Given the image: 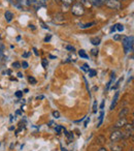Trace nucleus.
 I'll return each mask as SVG.
<instances>
[{"label":"nucleus","mask_w":134,"mask_h":151,"mask_svg":"<svg viewBox=\"0 0 134 151\" xmlns=\"http://www.w3.org/2000/svg\"><path fill=\"white\" fill-rule=\"evenodd\" d=\"M4 17H5V20H6L7 23H11V22L13 21V19H14V14L11 13V12L7 11V12H5Z\"/></svg>","instance_id":"10"},{"label":"nucleus","mask_w":134,"mask_h":151,"mask_svg":"<svg viewBox=\"0 0 134 151\" xmlns=\"http://www.w3.org/2000/svg\"><path fill=\"white\" fill-rule=\"evenodd\" d=\"M115 30H118L119 32H123L124 31V26L122 24H115Z\"/></svg>","instance_id":"21"},{"label":"nucleus","mask_w":134,"mask_h":151,"mask_svg":"<svg viewBox=\"0 0 134 151\" xmlns=\"http://www.w3.org/2000/svg\"><path fill=\"white\" fill-rule=\"evenodd\" d=\"M93 25H95V22H90V23L84 24V25H81V24H80V28H81V29H87V28L92 27Z\"/></svg>","instance_id":"15"},{"label":"nucleus","mask_w":134,"mask_h":151,"mask_svg":"<svg viewBox=\"0 0 134 151\" xmlns=\"http://www.w3.org/2000/svg\"><path fill=\"white\" fill-rule=\"evenodd\" d=\"M33 51H34V54H35L36 56H38V52H37V50H36V48H33Z\"/></svg>","instance_id":"45"},{"label":"nucleus","mask_w":134,"mask_h":151,"mask_svg":"<svg viewBox=\"0 0 134 151\" xmlns=\"http://www.w3.org/2000/svg\"><path fill=\"white\" fill-rule=\"evenodd\" d=\"M89 2L91 3V5H94V6H101L102 5V3L99 0H89Z\"/></svg>","instance_id":"19"},{"label":"nucleus","mask_w":134,"mask_h":151,"mask_svg":"<svg viewBox=\"0 0 134 151\" xmlns=\"http://www.w3.org/2000/svg\"><path fill=\"white\" fill-rule=\"evenodd\" d=\"M133 40H134L133 35L123 36V38H122V45H123L125 54H128L129 52L133 51Z\"/></svg>","instance_id":"1"},{"label":"nucleus","mask_w":134,"mask_h":151,"mask_svg":"<svg viewBox=\"0 0 134 151\" xmlns=\"http://www.w3.org/2000/svg\"><path fill=\"white\" fill-rule=\"evenodd\" d=\"M66 137L68 139V143H71L73 141V134H72V132H68V134Z\"/></svg>","instance_id":"23"},{"label":"nucleus","mask_w":134,"mask_h":151,"mask_svg":"<svg viewBox=\"0 0 134 151\" xmlns=\"http://www.w3.org/2000/svg\"><path fill=\"white\" fill-rule=\"evenodd\" d=\"M89 67H90V66H89V64H87V63H85V64L83 65V66L81 67V68H82L84 71H88L89 69H90V68H89Z\"/></svg>","instance_id":"28"},{"label":"nucleus","mask_w":134,"mask_h":151,"mask_svg":"<svg viewBox=\"0 0 134 151\" xmlns=\"http://www.w3.org/2000/svg\"><path fill=\"white\" fill-rule=\"evenodd\" d=\"M90 42H91V44H92L93 46H98V45L100 44L101 40H100V37H97V36H95V37H91L90 38Z\"/></svg>","instance_id":"13"},{"label":"nucleus","mask_w":134,"mask_h":151,"mask_svg":"<svg viewBox=\"0 0 134 151\" xmlns=\"http://www.w3.org/2000/svg\"><path fill=\"white\" fill-rule=\"evenodd\" d=\"M36 99H43L44 96H43V95H40V96H37Z\"/></svg>","instance_id":"47"},{"label":"nucleus","mask_w":134,"mask_h":151,"mask_svg":"<svg viewBox=\"0 0 134 151\" xmlns=\"http://www.w3.org/2000/svg\"><path fill=\"white\" fill-rule=\"evenodd\" d=\"M119 95H120V93H119V91H117V92L115 93V96H113V103H111V106H110V111H113V109L115 108V106H117V103H118V99H119Z\"/></svg>","instance_id":"9"},{"label":"nucleus","mask_w":134,"mask_h":151,"mask_svg":"<svg viewBox=\"0 0 134 151\" xmlns=\"http://www.w3.org/2000/svg\"><path fill=\"white\" fill-rule=\"evenodd\" d=\"M90 122V117H87V119H86V121H85V123H84V126L85 127H87L88 126V123Z\"/></svg>","instance_id":"37"},{"label":"nucleus","mask_w":134,"mask_h":151,"mask_svg":"<svg viewBox=\"0 0 134 151\" xmlns=\"http://www.w3.org/2000/svg\"><path fill=\"white\" fill-rule=\"evenodd\" d=\"M21 66L23 67V68H28V66H29V64H28L27 61H23V62L21 63Z\"/></svg>","instance_id":"33"},{"label":"nucleus","mask_w":134,"mask_h":151,"mask_svg":"<svg viewBox=\"0 0 134 151\" xmlns=\"http://www.w3.org/2000/svg\"><path fill=\"white\" fill-rule=\"evenodd\" d=\"M127 119H126V117L124 118H119V120H118L117 122H115V128H120V127H124V126L127 124Z\"/></svg>","instance_id":"7"},{"label":"nucleus","mask_w":134,"mask_h":151,"mask_svg":"<svg viewBox=\"0 0 134 151\" xmlns=\"http://www.w3.org/2000/svg\"><path fill=\"white\" fill-rule=\"evenodd\" d=\"M97 108H98L97 101H94V105H93V113H97Z\"/></svg>","instance_id":"34"},{"label":"nucleus","mask_w":134,"mask_h":151,"mask_svg":"<svg viewBox=\"0 0 134 151\" xmlns=\"http://www.w3.org/2000/svg\"><path fill=\"white\" fill-rule=\"evenodd\" d=\"M28 81H29V82L31 83L32 85H35L36 84V79L34 78V77H32V76H30L29 78H28Z\"/></svg>","instance_id":"24"},{"label":"nucleus","mask_w":134,"mask_h":151,"mask_svg":"<svg viewBox=\"0 0 134 151\" xmlns=\"http://www.w3.org/2000/svg\"><path fill=\"white\" fill-rule=\"evenodd\" d=\"M104 103H105V101H101V104H100V110H103V109H104Z\"/></svg>","instance_id":"39"},{"label":"nucleus","mask_w":134,"mask_h":151,"mask_svg":"<svg viewBox=\"0 0 134 151\" xmlns=\"http://www.w3.org/2000/svg\"><path fill=\"white\" fill-rule=\"evenodd\" d=\"M124 138H125V134H124L122 130H119V129L113 130V132L110 134V137H109L110 141L113 143H117L118 141L122 140V139H124Z\"/></svg>","instance_id":"4"},{"label":"nucleus","mask_w":134,"mask_h":151,"mask_svg":"<svg viewBox=\"0 0 134 151\" xmlns=\"http://www.w3.org/2000/svg\"><path fill=\"white\" fill-rule=\"evenodd\" d=\"M113 40H115V42H119V40H122V35L121 34H113Z\"/></svg>","instance_id":"22"},{"label":"nucleus","mask_w":134,"mask_h":151,"mask_svg":"<svg viewBox=\"0 0 134 151\" xmlns=\"http://www.w3.org/2000/svg\"><path fill=\"white\" fill-rule=\"evenodd\" d=\"M53 116H54V118L58 119V118H60V113H59L58 111H54L53 112Z\"/></svg>","instance_id":"32"},{"label":"nucleus","mask_w":134,"mask_h":151,"mask_svg":"<svg viewBox=\"0 0 134 151\" xmlns=\"http://www.w3.org/2000/svg\"><path fill=\"white\" fill-rule=\"evenodd\" d=\"M62 128H63V126H61V125H56V127H55V129H56L57 134H61V130H62Z\"/></svg>","instance_id":"26"},{"label":"nucleus","mask_w":134,"mask_h":151,"mask_svg":"<svg viewBox=\"0 0 134 151\" xmlns=\"http://www.w3.org/2000/svg\"><path fill=\"white\" fill-rule=\"evenodd\" d=\"M41 64H42V66H43V68H46V67H48V60H46V59H42Z\"/></svg>","instance_id":"29"},{"label":"nucleus","mask_w":134,"mask_h":151,"mask_svg":"<svg viewBox=\"0 0 134 151\" xmlns=\"http://www.w3.org/2000/svg\"><path fill=\"white\" fill-rule=\"evenodd\" d=\"M122 80H123V78H120L119 80L117 81V83H115V86H113V87H111V89H113H113H117L118 87L120 86V83L122 82Z\"/></svg>","instance_id":"25"},{"label":"nucleus","mask_w":134,"mask_h":151,"mask_svg":"<svg viewBox=\"0 0 134 151\" xmlns=\"http://www.w3.org/2000/svg\"><path fill=\"white\" fill-rule=\"evenodd\" d=\"M30 54H31V53H30V52H27V53H24V54H23V57H24V58H26V57H28V56H29V55Z\"/></svg>","instance_id":"42"},{"label":"nucleus","mask_w":134,"mask_h":151,"mask_svg":"<svg viewBox=\"0 0 134 151\" xmlns=\"http://www.w3.org/2000/svg\"><path fill=\"white\" fill-rule=\"evenodd\" d=\"M91 53H92V55H94V56H97V55H98V50H97V49H92Z\"/></svg>","instance_id":"35"},{"label":"nucleus","mask_w":134,"mask_h":151,"mask_svg":"<svg viewBox=\"0 0 134 151\" xmlns=\"http://www.w3.org/2000/svg\"><path fill=\"white\" fill-rule=\"evenodd\" d=\"M29 27H30V28H32V29H35V27H34V26H33V25H30V26H29Z\"/></svg>","instance_id":"50"},{"label":"nucleus","mask_w":134,"mask_h":151,"mask_svg":"<svg viewBox=\"0 0 134 151\" xmlns=\"http://www.w3.org/2000/svg\"><path fill=\"white\" fill-rule=\"evenodd\" d=\"M61 2H62L63 5H65V6H69V5H71L72 3L74 2V0H60Z\"/></svg>","instance_id":"17"},{"label":"nucleus","mask_w":134,"mask_h":151,"mask_svg":"<svg viewBox=\"0 0 134 151\" xmlns=\"http://www.w3.org/2000/svg\"><path fill=\"white\" fill-rule=\"evenodd\" d=\"M24 92H25V93H28V92H29V90H28V89H25V90H24Z\"/></svg>","instance_id":"51"},{"label":"nucleus","mask_w":134,"mask_h":151,"mask_svg":"<svg viewBox=\"0 0 134 151\" xmlns=\"http://www.w3.org/2000/svg\"><path fill=\"white\" fill-rule=\"evenodd\" d=\"M54 1H56V2H58V1H60V0H54Z\"/></svg>","instance_id":"52"},{"label":"nucleus","mask_w":134,"mask_h":151,"mask_svg":"<svg viewBox=\"0 0 134 151\" xmlns=\"http://www.w3.org/2000/svg\"><path fill=\"white\" fill-rule=\"evenodd\" d=\"M103 117H104V111L103 110H101V112H100V115H99V122H98V124H97V127H99V126L102 124V122H103Z\"/></svg>","instance_id":"16"},{"label":"nucleus","mask_w":134,"mask_h":151,"mask_svg":"<svg viewBox=\"0 0 134 151\" xmlns=\"http://www.w3.org/2000/svg\"><path fill=\"white\" fill-rule=\"evenodd\" d=\"M84 81H85V83H86V85H87V90L89 91V85H88V81H87V79H86V78H84Z\"/></svg>","instance_id":"43"},{"label":"nucleus","mask_w":134,"mask_h":151,"mask_svg":"<svg viewBox=\"0 0 134 151\" xmlns=\"http://www.w3.org/2000/svg\"><path fill=\"white\" fill-rule=\"evenodd\" d=\"M16 114H18V115H21V111H17V112H16Z\"/></svg>","instance_id":"49"},{"label":"nucleus","mask_w":134,"mask_h":151,"mask_svg":"<svg viewBox=\"0 0 134 151\" xmlns=\"http://www.w3.org/2000/svg\"><path fill=\"white\" fill-rule=\"evenodd\" d=\"M88 73H89V77H90V78H93V77H95V76L97 75V71L95 70V69H92V68L89 69Z\"/></svg>","instance_id":"20"},{"label":"nucleus","mask_w":134,"mask_h":151,"mask_svg":"<svg viewBox=\"0 0 134 151\" xmlns=\"http://www.w3.org/2000/svg\"><path fill=\"white\" fill-rule=\"evenodd\" d=\"M124 127L126 128V132H124L125 134V138H129V137L133 136V122L127 123Z\"/></svg>","instance_id":"5"},{"label":"nucleus","mask_w":134,"mask_h":151,"mask_svg":"<svg viewBox=\"0 0 134 151\" xmlns=\"http://www.w3.org/2000/svg\"><path fill=\"white\" fill-rule=\"evenodd\" d=\"M15 95L16 97H18V99H21L22 96H23V91H17V92H15Z\"/></svg>","instance_id":"27"},{"label":"nucleus","mask_w":134,"mask_h":151,"mask_svg":"<svg viewBox=\"0 0 134 151\" xmlns=\"http://www.w3.org/2000/svg\"><path fill=\"white\" fill-rule=\"evenodd\" d=\"M51 38H52V35H48V36H46V37H44V42H50Z\"/></svg>","instance_id":"38"},{"label":"nucleus","mask_w":134,"mask_h":151,"mask_svg":"<svg viewBox=\"0 0 134 151\" xmlns=\"http://www.w3.org/2000/svg\"><path fill=\"white\" fill-rule=\"evenodd\" d=\"M48 0H34L32 5H33V6L35 7L36 11H37V9H39L40 7L46 6V5L48 4Z\"/></svg>","instance_id":"6"},{"label":"nucleus","mask_w":134,"mask_h":151,"mask_svg":"<svg viewBox=\"0 0 134 151\" xmlns=\"http://www.w3.org/2000/svg\"><path fill=\"white\" fill-rule=\"evenodd\" d=\"M50 58L51 59H57V57L54 56V55H50Z\"/></svg>","instance_id":"48"},{"label":"nucleus","mask_w":134,"mask_h":151,"mask_svg":"<svg viewBox=\"0 0 134 151\" xmlns=\"http://www.w3.org/2000/svg\"><path fill=\"white\" fill-rule=\"evenodd\" d=\"M110 149H111V151H123V146L113 143V144L110 145Z\"/></svg>","instance_id":"12"},{"label":"nucleus","mask_w":134,"mask_h":151,"mask_svg":"<svg viewBox=\"0 0 134 151\" xmlns=\"http://www.w3.org/2000/svg\"><path fill=\"white\" fill-rule=\"evenodd\" d=\"M111 83H113V80H109V82L106 84V89H105V91H108L109 90V87H110V85H111Z\"/></svg>","instance_id":"36"},{"label":"nucleus","mask_w":134,"mask_h":151,"mask_svg":"<svg viewBox=\"0 0 134 151\" xmlns=\"http://www.w3.org/2000/svg\"><path fill=\"white\" fill-rule=\"evenodd\" d=\"M54 21L59 24L63 23V22L65 21V18H64V16H63V14H56L54 17Z\"/></svg>","instance_id":"8"},{"label":"nucleus","mask_w":134,"mask_h":151,"mask_svg":"<svg viewBox=\"0 0 134 151\" xmlns=\"http://www.w3.org/2000/svg\"><path fill=\"white\" fill-rule=\"evenodd\" d=\"M130 151H133V149H131V150H130Z\"/></svg>","instance_id":"54"},{"label":"nucleus","mask_w":134,"mask_h":151,"mask_svg":"<svg viewBox=\"0 0 134 151\" xmlns=\"http://www.w3.org/2000/svg\"><path fill=\"white\" fill-rule=\"evenodd\" d=\"M104 4L110 9H115V11H120L122 9V3L119 0H106Z\"/></svg>","instance_id":"3"},{"label":"nucleus","mask_w":134,"mask_h":151,"mask_svg":"<svg viewBox=\"0 0 134 151\" xmlns=\"http://www.w3.org/2000/svg\"><path fill=\"white\" fill-rule=\"evenodd\" d=\"M78 55H80L81 58H84V59H88L89 58V56L87 55V53H86V51H85V50H80V51H78Z\"/></svg>","instance_id":"18"},{"label":"nucleus","mask_w":134,"mask_h":151,"mask_svg":"<svg viewBox=\"0 0 134 151\" xmlns=\"http://www.w3.org/2000/svg\"><path fill=\"white\" fill-rule=\"evenodd\" d=\"M110 32H111V33H115V25L110 28Z\"/></svg>","instance_id":"41"},{"label":"nucleus","mask_w":134,"mask_h":151,"mask_svg":"<svg viewBox=\"0 0 134 151\" xmlns=\"http://www.w3.org/2000/svg\"><path fill=\"white\" fill-rule=\"evenodd\" d=\"M119 1H124V0H119Z\"/></svg>","instance_id":"53"},{"label":"nucleus","mask_w":134,"mask_h":151,"mask_svg":"<svg viewBox=\"0 0 134 151\" xmlns=\"http://www.w3.org/2000/svg\"><path fill=\"white\" fill-rule=\"evenodd\" d=\"M70 12L72 13V15L76 16V17H81V16H83L85 14L86 9H85V7L83 6L81 3L74 2L73 4H72L71 9H70Z\"/></svg>","instance_id":"2"},{"label":"nucleus","mask_w":134,"mask_h":151,"mask_svg":"<svg viewBox=\"0 0 134 151\" xmlns=\"http://www.w3.org/2000/svg\"><path fill=\"white\" fill-rule=\"evenodd\" d=\"M66 50H68L69 52H74V51H76V49H74V47L68 45V46H66Z\"/></svg>","instance_id":"30"},{"label":"nucleus","mask_w":134,"mask_h":151,"mask_svg":"<svg viewBox=\"0 0 134 151\" xmlns=\"http://www.w3.org/2000/svg\"><path fill=\"white\" fill-rule=\"evenodd\" d=\"M98 151H108V150H107L106 148H103V147H102V148H100V149H99Z\"/></svg>","instance_id":"46"},{"label":"nucleus","mask_w":134,"mask_h":151,"mask_svg":"<svg viewBox=\"0 0 134 151\" xmlns=\"http://www.w3.org/2000/svg\"><path fill=\"white\" fill-rule=\"evenodd\" d=\"M76 2L81 3L84 7H90L91 3L89 2V0H76Z\"/></svg>","instance_id":"14"},{"label":"nucleus","mask_w":134,"mask_h":151,"mask_svg":"<svg viewBox=\"0 0 134 151\" xmlns=\"http://www.w3.org/2000/svg\"><path fill=\"white\" fill-rule=\"evenodd\" d=\"M18 77H19V78L21 79V78H23L24 76H23V73H18Z\"/></svg>","instance_id":"44"},{"label":"nucleus","mask_w":134,"mask_h":151,"mask_svg":"<svg viewBox=\"0 0 134 151\" xmlns=\"http://www.w3.org/2000/svg\"><path fill=\"white\" fill-rule=\"evenodd\" d=\"M13 67H15V68H20V67H21V63L16 61V62L13 63Z\"/></svg>","instance_id":"31"},{"label":"nucleus","mask_w":134,"mask_h":151,"mask_svg":"<svg viewBox=\"0 0 134 151\" xmlns=\"http://www.w3.org/2000/svg\"><path fill=\"white\" fill-rule=\"evenodd\" d=\"M26 1H27V5H32L34 0H26Z\"/></svg>","instance_id":"40"},{"label":"nucleus","mask_w":134,"mask_h":151,"mask_svg":"<svg viewBox=\"0 0 134 151\" xmlns=\"http://www.w3.org/2000/svg\"><path fill=\"white\" fill-rule=\"evenodd\" d=\"M128 113H129V109H128V108H123V109L120 111L119 116H118V117H119V118H124V117H126V116L128 115Z\"/></svg>","instance_id":"11"}]
</instances>
